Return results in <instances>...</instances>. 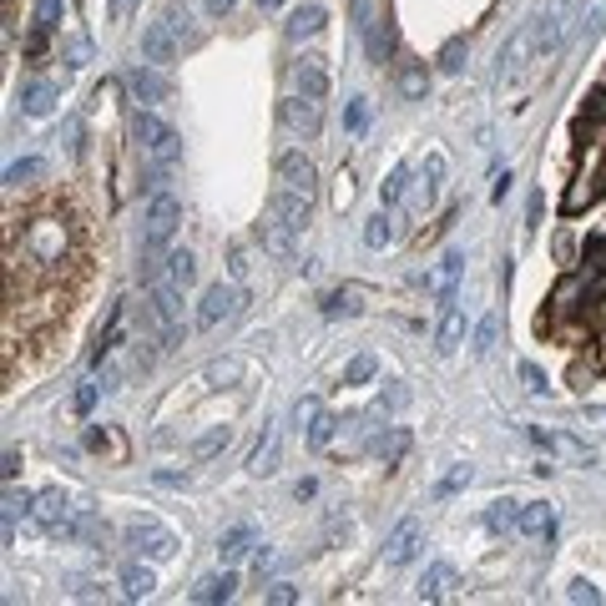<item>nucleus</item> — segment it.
<instances>
[{
  "label": "nucleus",
  "mask_w": 606,
  "mask_h": 606,
  "mask_svg": "<svg viewBox=\"0 0 606 606\" xmlns=\"http://www.w3.org/2000/svg\"><path fill=\"white\" fill-rule=\"evenodd\" d=\"M20 253L31 258L36 268H61L66 253H71V228L61 222V213H41V218H31V228H26V238H20Z\"/></svg>",
  "instance_id": "obj_1"
},
{
  "label": "nucleus",
  "mask_w": 606,
  "mask_h": 606,
  "mask_svg": "<svg viewBox=\"0 0 606 606\" xmlns=\"http://www.w3.org/2000/svg\"><path fill=\"white\" fill-rule=\"evenodd\" d=\"M137 141L141 152L152 157V162H162V167H177V157H182V141H177V132H172L157 111H137Z\"/></svg>",
  "instance_id": "obj_2"
},
{
  "label": "nucleus",
  "mask_w": 606,
  "mask_h": 606,
  "mask_svg": "<svg viewBox=\"0 0 606 606\" xmlns=\"http://www.w3.org/2000/svg\"><path fill=\"white\" fill-rule=\"evenodd\" d=\"M126 545L141 551L147 561H167L177 551V536L167 526H157V521H126Z\"/></svg>",
  "instance_id": "obj_3"
},
{
  "label": "nucleus",
  "mask_w": 606,
  "mask_h": 606,
  "mask_svg": "<svg viewBox=\"0 0 606 606\" xmlns=\"http://www.w3.org/2000/svg\"><path fill=\"white\" fill-rule=\"evenodd\" d=\"M566 16H571V0H551L541 16L530 20V26H536V56H541V61L561 46V36H566V26H571Z\"/></svg>",
  "instance_id": "obj_4"
},
{
  "label": "nucleus",
  "mask_w": 606,
  "mask_h": 606,
  "mask_svg": "<svg viewBox=\"0 0 606 606\" xmlns=\"http://www.w3.org/2000/svg\"><path fill=\"white\" fill-rule=\"evenodd\" d=\"M71 515H77V505H71V500H66V490H56V485H51V490H41V496H36V505H31V521L46 530V536H61Z\"/></svg>",
  "instance_id": "obj_5"
},
{
  "label": "nucleus",
  "mask_w": 606,
  "mask_h": 606,
  "mask_svg": "<svg viewBox=\"0 0 606 606\" xmlns=\"http://www.w3.org/2000/svg\"><path fill=\"white\" fill-rule=\"evenodd\" d=\"M279 187L283 192H298V198H313V187H319V172L303 152H283L279 157Z\"/></svg>",
  "instance_id": "obj_6"
},
{
  "label": "nucleus",
  "mask_w": 606,
  "mask_h": 606,
  "mask_svg": "<svg viewBox=\"0 0 606 606\" xmlns=\"http://www.w3.org/2000/svg\"><path fill=\"white\" fill-rule=\"evenodd\" d=\"M460 339H465V313H460V303H455V288H450V294H440L435 349H440V354H455V349H460Z\"/></svg>",
  "instance_id": "obj_7"
},
{
  "label": "nucleus",
  "mask_w": 606,
  "mask_h": 606,
  "mask_svg": "<svg viewBox=\"0 0 606 606\" xmlns=\"http://www.w3.org/2000/svg\"><path fill=\"white\" fill-rule=\"evenodd\" d=\"M177 36H172V26L167 20H152V26H147V31H141V61H152V66H162V71H167L172 61H177Z\"/></svg>",
  "instance_id": "obj_8"
},
{
  "label": "nucleus",
  "mask_w": 606,
  "mask_h": 606,
  "mask_svg": "<svg viewBox=\"0 0 606 606\" xmlns=\"http://www.w3.org/2000/svg\"><path fill=\"white\" fill-rule=\"evenodd\" d=\"M233 309H238V288L233 283H213L198 303V328H218L222 319H233Z\"/></svg>",
  "instance_id": "obj_9"
},
{
  "label": "nucleus",
  "mask_w": 606,
  "mask_h": 606,
  "mask_svg": "<svg viewBox=\"0 0 606 606\" xmlns=\"http://www.w3.org/2000/svg\"><path fill=\"white\" fill-rule=\"evenodd\" d=\"M415 551H420V521H415V515H404L400 526L389 530L384 561H389V566H409V561H415Z\"/></svg>",
  "instance_id": "obj_10"
},
{
  "label": "nucleus",
  "mask_w": 606,
  "mask_h": 606,
  "mask_svg": "<svg viewBox=\"0 0 606 606\" xmlns=\"http://www.w3.org/2000/svg\"><path fill=\"white\" fill-rule=\"evenodd\" d=\"M309 202L313 198H298V192H273V198H268V218H279L283 228H294V233H303V228H309Z\"/></svg>",
  "instance_id": "obj_11"
},
{
  "label": "nucleus",
  "mask_w": 606,
  "mask_h": 606,
  "mask_svg": "<svg viewBox=\"0 0 606 606\" xmlns=\"http://www.w3.org/2000/svg\"><path fill=\"white\" fill-rule=\"evenodd\" d=\"M126 92L137 96V101H147V107H157V101L172 96V86H167V77H162V66H137V71L126 77Z\"/></svg>",
  "instance_id": "obj_12"
},
{
  "label": "nucleus",
  "mask_w": 606,
  "mask_h": 606,
  "mask_svg": "<svg viewBox=\"0 0 606 606\" xmlns=\"http://www.w3.org/2000/svg\"><path fill=\"white\" fill-rule=\"evenodd\" d=\"M294 86H298V96H313V101H324V96H328L324 56H303V61L294 66Z\"/></svg>",
  "instance_id": "obj_13"
},
{
  "label": "nucleus",
  "mask_w": 606,
  "mask_h": 606,
  "mask_svg": "<svg viewBox=\"0 0 606 606\" xmlns=\"http://www.w3.org/2000/svg\"><path fill=\"white\" fill-rule=\"evenodd\" d=\"M283 126L313 137V132H319V101H313V96H288V101H283Z\"/></svg>",
  "instance_id": "obj_14"
},
{
  "label": "nucleus",
  "mask_w": 606,
  "mask_h": 606,
  "mask_svg": "<svg viewBox=\"0 0 606 606\" xmlns=\"http://www.w3.org/2000/svg\"><path fill=\"white\" fill-rule=\"evenodd\" d=\"M530 440H536V445H545V450H556L561 460H571V465H591V460H596V450H591V445H581L576 435H541V430H530Z\"/></svg>",
  "instance_id": "obj_15"
},
{
  "label": "nucleus",
  "mask_w": 606,
  "mask_h": 606,
  "mask_svg": "<svg viewBox=\"0 0 606 606\" xmlns=\"http://www.w3.org/2000/svg\"><path fill=\"white\" fill-rule=\"evenodd\" d=\"M521 530H526V536H536V541H551V536H556V511H551L545 500L521 505Z\"/></svg>",
  "instance_id": "obj_16"
},
{
  "label": "nucleus",
  "mask_w": 606,
  "mask_h": 606,
  "mask_svg": "<svg viewBox=\"0 0 606 606\" xmlns=\"http://www.w3.org/2000/svg\"><path fill=\"white\" fill-rule=\"evenodd\" d=\"M253 545H258V536H253V526H228V530H222V541H218V556H222V566H238V561L248 556Z\"/></svg>",
  "instance_id": "obj_17"
},
{
  "label": "nucleus",
  "mask_w": 606,
  "mask_h": 606,
  "mask_svg": "<svg viewBox=\"0 0 606 606\" xmlns=\"http://www.w3.org/2000/svg\"><path fill=\"white\" fill-rule=\"evenodd\" d=\"M248 470H253V475H273V470H279V424H273V420L263 424V440H258Z\"/></svg>",
  "instance_id": "obj_18"
},
{
  "label": "nucleus",
  "mask_w": 606,
  "mask_h": 606,
  "mask_svg": "<svg viewBox=\"0 0 606 606\" xmlns=\"http://www.w3.org/2000/svg\"><path fill=\"white\" fill-rule=\"evenodd\" d=\"M233 591H238L233 571H213V576H202L198 586H192V596H198L202 606H213V602H233Z\"/></svg>",
  "instance_id": "obj_19"
},
{
  "label": "nucleus",
  "mask_w": 606,
  "mask_h": 606,
  "mask_svg": "<svg viewBox=\"0 0 606 606\" xmlns=\"http://www.w3.org/2000/svg\"><path fill=\"white\" fill-rule=\"evenodd\" d=\"M258 238H263L268 253H279L283 263H294V228H283L279 218H263L258 222Z\"/></svg>",
  "instance_id": "obj_20"
},
{
  "label": "nucleus",
  "mask_w": 606,
  "mask_h": 606,
  "mask_svg": "<svg viewBox=\"0 0 606 606\" xmlns=\"http://www.w3.org/2000/svg\"><path fill=\"white\" fill-rule=\"evenodd\" d=\"M450 586H455V566L450 561H435V566H424V576H420V602H440Z\"/></svg>",
  "instance_id": "obj_21"
},
{
  "label": "nucleus",
  "mask_w": 606,
  "mask_h": 606,
  "mask_svg": "<svg viewBox=\"0 0 606 606\" xmlns=\"http://www.w3.org/2000/svg\"><path fill=\"white\" fill-rule=\"evenodd\" d=\"M20 111H26V117H51V111H56V86H51V81H31V86L20 92Z\"/></svg>",
  "instance_id": "obj_22"
},
{
  "label": "nucleus",
  "mask_w": 606,
  "mask_h": 606,
  "mask_svg": "<svg viewBox=\"0 0 606 606\" xmlns=\"http://www.w3.org/2000/svg\"><path fill=\"white\" fill-rule=\"evenodd\" d=\"M485 526L496 530V536H505V530H521V500H490Z\"/></svg>",
  "instance_id": "obj_23"
},
{
  "label": "nucleus",
  "mask_w": 606,
  "mask_h": 606,
  "mask_svg": "<svg viewBox=\"0 0 606 606\" xmlns=\"http://www.w3.org/2000/svg\"><path fill=\"white\" fill-rule=\"evenodd\" d=\"M324 5H298L294 16H288V36H294V41H303V36H319L324 31Z\"/></svg>",
  "instance_id": "obj_24"
},
{
  "label": "nucleus",
  "mask_w": 606,
  "mask_h": 606,
  "mask_svg": "<svg viewBox=\"0 0 606 606\" xmlns=\"http://www.w3.org/2000/svg\"><path fill=\"white\" fill-rule=\"evenodd\" d=\"M404 450H409V430H404V424H394L389 435H379V440H374V455H379L384 465H400V460H404Z\"/></svg>",
  "instance_id": "obj_25"
},
{
  "label": "nucleus",
  "mask_w": 606,
  "mask_h": 606,
  "mask_svg": "<svg viewBox=\"0 0 606 606\" xmlns=\"http://www.w3.org/2000/svg\"><path fill=\"white\" fill-rule=\"evenodd\" d=\"M152 586H157L152 566H137V561H126L122 566V591L126 596H152Z\"/></svg>",
  "instance_id": "obj_26"
},
{
  "label": "nucleus",
  "mask_w": 606,
  "mask_h": 606,
  "mask_svg": "<svg viewBox=\"0 0 606 606\" xmlns=\"http://www.w3.org/2000/svg\"><path fill=\"white\" fill-rule=\"evenodd\" d=\"M400 92L409 96V101H424V92H430V71H424L420 61L400 66Z\"/></svg>",
  "instance_id": "obj_27"
},
{
  "label": "nucleus",
  "mask_w": 606,
  "mask_h": 606,
  "mask_svg": "<svg viewBox=\"0 0 606 606\" xmlns=\"http://www.w3.org/2000/svg\"><path fill=\"white\" fill-rule=\"evenodd\" d=\"M319 309L328 313V319H354L359 313V288H334V294H324V303H319Z\"/></svg>",
  "instance_id": "obj_28"
},
{
  "label": "nucleus",
  "mask_w": 606,
  "mask_h": 606,
  "mask_svg": "<svg viewBox=\"0 0 606 606\" xmlns=\"http://www.w3.org/2000/svg\"><path fill=\"white\" fill-rule=\"evenodd\" d=\"M606 126V86H596V92L586 96V107H581V132H602Z\"/></svg>",
  "instance_id": "obj_29"
},
{
  "label": "nucleus",
  "mask_w": 606,
  "mask_h": 606,
  "mask_svg": "<svg viewBox=\"0 0 606 606\" xmlns=\"http://www.w3.org/2000/svg\"><path fill=\"white\" fill-rule=\"evenodd\" d=\"M36 177H46V162H41V157H20V162L5 167V182L11 187H26V182H36Z\"/></svg>",
  "instance_id": "obj_30"
},
{
  "label": "nucleus",
  "mask_w": 606,
  "mask_h": 606,
  "mask_svg": "<svg viewBox=\"0 0 606 606\" xmlns=\"http://www.w3.org/2000/svg\"><path fill=\"white\" fill-rule=\"evenodd\" d=\"M389 238H394V218H389V207H379V213L364 222V243H369V248H384Z\"/></svg>",
  "instance_id": "obj_31"
},
{
  "label": "nucleus",
  "mask_w": 606,
  "mask_h": 606,
  "mask_svg": "<svg viewBox=\"0 0 606 606\" xmlns=\"http://www.w3.org/2000/svg\"><path fill=\"white\" fill-rule=\"evenodd\" d=\"M192 273H198V268H192V253H187V248H167V279L187 288V283H192Z\"/></svg>",
  "instance_id": "obj_32"
},
{
  "label": "nucleus",
  "mask_w": 606,
  "mask_h": 606,
  "mask_svg": "<svg viewBox=\"0 0 606 606\" xmlns=\"http://www.w3.org/2000/svg\"><path fill=\"white\" fill-rule=\"evenodd\" d=\"M228 440H233L228 430H207V435H202L198 445H192V455H198V460H218V455L228 450Z\"/></svg>",
  "instance_id": "obj_33"
},
{
  "label": "nucleus",
  "mask_w": 606,
  "mask_h": 606,
  "mask_svg": "<svg viewBox=\"0 0 606 606\" xmlns=\"http://www.w3.org/2000/svg\"><path fill=\"white\" fill-rule=\"evenodd\" d=\"M61 20H66V0H41L36 5V26L41 31H61Z\"/></svg>",
  "instance_id": "obj_34"
},
{
  "label": "nucleus",
  "mask_w": 606,
  "mask_h": 606,
  "mask_svg": "<svg viewBox=\"0 0 606 606\" xmlns=\"http://www.w3.org/2000/svg\"><path fill=\"white\" fill-rule=\"evenodd\" d=\"M334 430H339V420H334V415H319V420L309 424V450H328V440H334Z\"/></svg>",
  "instance_id": "obj_35"
},
{
  "label": "nucleus",
  "mask_w": 606,
  "mask_h": 606,
  "mask_svg": "<svg viewBox=\"0 0 606 606\" xmlns=\"http://www.w3.org/2000/svg\"><path fill=\"white\" fill-rule=\"evenodd\" d=\"M404 187H409V167H394L384 177V187H379V198H384V207H394V202L404 198Z\"/></svg>",
  "instance_id": "obj_36"
},
{
  "label": "nucleus",
  "mask_w": 606,
  "mask_h": 606,
  "mask_svg": "<svg viewBox=\"0 0 606 606\" xmlns=\"http://www.w3.org/2000/svg\"><path fill=\"white\" fill-rule=\"evenodd\" d=\"M374 354H359V359H349V369H343V384H364V379H374Z\"/></svg>",
  "instance_id": "obj_37"
},
{
  "label": "nucleus",
  "mask_w": 606,
  "mask_h": 606,
  "mask_svg": "<svg viewBox=\"0 0 606 606\" xmlns=\"http://www.w3.org/2000/svg\"><path fill=\"white\" fill-rule=\"evenodd\" d=\"M470 481H475V470H470V465H455L450 475H445V481L435 485V496H455V490H465Z\"/></svg>",
  "instance_id": "obj_38"
},
{
  "label": "nucleus",
  "mask_w": 606,
  "mask_h": 606,
  "mask_svg": "<svg viewBox=\"0 0 606 606\" xmlns=\"http://www.w3.org/2000/svg\"><path fill=\"white\" fill-rule=\"evenodd\" d=\"M496 328H500V319L496 313H490V319H481V328H475V354H490V349H496Z\"/></svg>",
  "instance_id": "obj_39"
},
{
  "label": "nucleus",
  "mask_w": 606,
  "mask_h": 606,
  "mask_svg": "<svg viewBox=\"0 0 606 606\" xmlns=\"http://www.w3.org/2000/svg\"><path fill=\"white\" fill-rule=\"evenodd\" d=\"M369 51H374V61H384L389 51H394V31H389V26H374V36H369Z\"/></svg>",
  "instance_id": "obj_40"
},
{
  "label": "nucleus",
  "mask_w": 606,
  "mask_h": 606,
  "mask_svg": "<svg viewBox=\"0 0 606 606\" xmlns=\"http://www.w3.org/2000/svg\"><path fill=\"white\" fill-rule=\"evenodd\" d=\"M263 596H268L273 606H294V602H298V586H294V581H273Z\"/></svg>",
  "instance_id": "obj_41"
},
{
  "label": "nucleus",
  "mask_w": 606,
  "mask_h": 606,
  "mask_svg": "<svg viewBox=\"0 0 606 606\" xmlns=\"http://www.w3.org/2000/svg\"><path fill=\"white\" fill-rule=\"evenodd\" d=\"M460 263H465L460 253H445V258H440V283H445V294H450L455 279H460Z\"/></svg>",
  "instance_id": "obj_42"
},
{
  "label": "nucleus",
  "mask_w": 606,
  "mask_h": 606,
  "mask_svg": "<svg viewBox=\"0 0 606 606\" xmlns=\"http://www.w3.org/2000/svg\"><path fill=\"white\" fill-rule=\"evenodd\" d=\"M86 445H92V450H111V455H122V440L111 435V430H92V435H86Z\"/></svg>",
  "instance_id": "obj_43"
},
{
  "label": "nucleus",
  "mask_w": 606,
  "mask_h": 606,
  "mask_svg": "<svg viewBox=\"0 0 606 606\" xmlns=\"http://www.w3.org/2000/svg\"><path fill=\"white\" fill-rule=\"evenodd\" d=\"M86 56H92V41H86V36H77V41L66 46V66H86Z\"/></svg>",
  "instance_id": "obj_44"
},
{
  "label": "nucleus",
  "mask_w": 606,
  "mask_h": 606,
  "mask_svg": "<svg viewBox=\"0 0 606 606\" xmlns=\"http://www.w3.org/2000/svg\"><path fill=\"white\" fill-rule=\"evenodd\" d=\"M294 415H298V424H313L319 415H324V404H319V400L309 394V400H298V404H294Z\"/></svg>",
  "instance_id": "obj_45"
},
{
  "label": "nucleus",
  "mask_w": 606,
  "mask_h": 606,
  "mask_svg": "<svg viewBox=\"0 0 606 606\" xmlns=\"http://www.w3.org/2000/svg\"><path fill=\"white\" fill-rule=\"evenodd\" d=\"M566 596H571V602H586V606L602 602V591L591 586V581H571V591H566Z\"/></svg>",
  "instance_id": "obj_46"
},
{
  "label": "nucleus",
  "mask_w": 606,
  "mask_h": 606,
  "mask_svg": "<svg viewBox=\"0 0 606 606\" xmlns=\"http://www.w3.org/2000/svg\"><path fill=\"white\" fill-rule=\"evenodd\" d=\"M521 379H526L530 394H545V389H551V384H545V374L536 369V364H521Z\"/></svg>",
  "instance_id": "obj_47"
},
{
  "label": "nucleus",
  "mask_w": 606,
  "mask_h": 606,
  "mask_svg": "<svg viewBox=\"0 0 606 606\" xmlns=\"http://www.w3.org/2000/svg\"><path fill=\"white\" fill-rule=\"evenodd\" d=\"M96 389H101V384H81L77 389V400H71V404H77V415H92V409H96Z\"/></svg>",
  "instance_id": "obj_48"
},
{
  "label": "nucleus",
  "mask_w": 606,
  "mask_h": 606,
  "mask_svg": "<svg viewBox=\"0 0 606 606\" xmlns=\"http://www.w3.org/2000/svg\"><path fill=\"white\" fill-rule=\"evenodd\" d=\"M440 177H445V162H440V157H424V192H435Z\"/></svg>",
  "instance_id": "obj_49"
},
{
  "label": "nucleus",
  "mask_w": 606,
  "mask_h": 606,
  "mask_svg": "<svg viewBox=\"0 0 606 606\" xmlns=\"http://www.w3.org/2000/svg\"><path fill=\"white\" fill-rule=\"evenodd\" d=\"M460 56H465V41H450V46L440 51V66H445V71H460Z\"/></svg>",
  "instance_id": "obj_50"
},
{
  "label": "nucleus",
  "mask_w": 606,
  "mask_h": 606,
  "mask_svg": "<svg viewBox=\"0 0 606 606\" xmlns=\"http://www.w3.org/2000/svg\"><path fill=\"white\" fill-rule=\"evenodd\" d=\"M46 36L51 31H41V26H36V31L26 36V56H46Z\"/></svg>",
  "instance_id": "obj_51"
},
{
  "label": "nucleus",
  "mask_w": 606,
  "mask_h": 606,
  "mask_svg": "<svg viewBox=\"0 0 606 606\" xmlns=\"http://www.w3.org/2000/svg\"><path fill=\"white\" fill-rule=\"evenodd\" d=\"M157 485H172V490H187V475H177V470H152Z\"/></svg>",
  "instance_id": "obj_52"
},
{
  "label": "nucleus",
  "mask_w": 606,
  "mask_h": 606,
  "mask_svg": "<svg viewBox=\"0 0 606 606\" xmlns=\"http://www.w3.org/2000/svg\"><path fill=\"white\" fill-rule=\"evenodd\" d=\"M364 122H369V107H364V101H349V126L364 132Z\"/></svg>",
  "instance_id": "obj_53"
},
{
  "label": "nucleus",
  "mask_w": 606,
  "mask_h": 606,
  "mask_svg": "<svg viewBox=\"0 0 606 606\" xmlns=\"http://www.w3.org/2000/svg\"><path fill=\"white\" fill-rule=\"evenodd\" d=\"M273 561H279V556H273L268 545H258V551H253V566H258V576H263V571H273Z\"/></svg>",
  "instance_id": "obj_54"
},
{
  "label": "nucleus",
  "mask_w": 606,
  "mask_h": 606,
  "mask_svg": "<svg viewBox=\"0 0 606 606\" xmlns=\"http://www.w3.org/2000/svg\"><path fill=\"white\" fill-rule=\"evenodd\" d=\"M20 475V450H5V481H16Z\"/></svg>",
  "instance_id": "obj_55"
},
{
  "label": "nucleus",
  "mask_w": 606,
  "mask_h": 606,
  "mask_svg": "<svg viewBox=\"0 0 606 606\" xmlns=\"http://www.w3.org/2000/svg\"><path fill=\"white\" fill-rule=\"evenodd\" d=\"M233 5H238V0H207V16H228Z\"/></svg>",
  "instance_id": "obj_56"
},
{
  "label": "nucleus",
  "mask_w": 606,
  "mask_h": 606,
  "mask_svg": "<svg viewBox=\"0 0 606 606\" xmlns=\"http://www.w3.org/2000/svg\"><path fill=\"white\" fill-rule=\"evenodd\" d=\"M349 198H354V187H349V177H339V192H334V202H339V207H343V202H349Z\"/></svg>",
  "instance_id": "obj_57"
},
{
  "label": "nucleus",
  "mask_w": 606,
  "mask_h": 606,
  "mask_svg": "<svg viewBox=\"0 0 606 606\" xmlns=\"http://www.w3.org/2000/svg\"><path fill=\"white\" fill-rule=\"evenodd\" d=\"M258 5H263V11H279V5H283V0H258Z\"/></svg>",
  "instance_id": "obj_58"
},
{
  "label": "nucleus",
  "mask_w": 606,
  "mask_h": 606,
  "mask_svg": "<svg viewBox=\"0 0 606 606\" xmlns=\"http://www.w3.org/2000/svg\"><path fill=\"white\" fill-rule=\"evenodd\" d=\"M11 5H16V0H5V11H11Z\"/></svg>",
  "instance_id": "obj_59"
}]
</instances>
